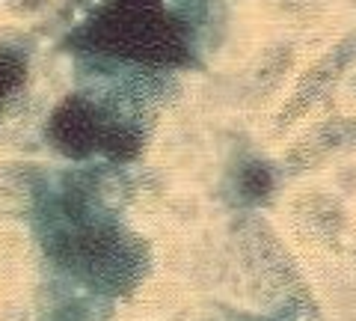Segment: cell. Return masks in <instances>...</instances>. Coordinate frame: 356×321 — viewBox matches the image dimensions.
<instances>
[{"instance_id": "3957f363", "label": "cell", "mask_w": 356, "mask_h": 321, "mask_svg": "<svg viewBox=\"0 0 356 321\" xmlns=\"http://www.w3.org/2000/svg\"><path fill=\"white\" fill-rule=\"evenodd\" d=\"M24 77V69H21V60L9 57V54H0V104L6 102V95L15 90Z\"/></svg>"}, {"instance_id": "6da1fadb", "label": "cell", "mask_w": 356, "mask_h": 321, "mask_svg": "<svg viewBox=\"0 0 356 321\" xmlns=\"http://www.w3.org/2000/svg\"><path fill=\"white\" fill-rule=\"evenodd\" d=\"M44 250L81 283L104 292L128 289L140 271V256L125 244L122 232L92 212L81 214L77 199L69 196L60 199V208L48 224Z\"/></svg>"}, {"instance_id": "7a4b0ae2", "label": "cell", "mask_w": 356, "mask_h": 321, "mask_svg": "<svg viewBox=\"0 0 356 321\" xmlns=\"http://www.w3.org/2000/svg\"><path fill=\"white\" fill-rule=\"evenodd\" d=\"M89 42L116 57L175 63L184 60L181 27L166 15L161 0H113L89 27Z\"/></svg>"}]
</instances>
